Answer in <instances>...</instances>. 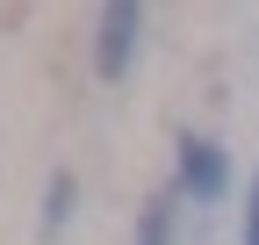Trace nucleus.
Wrapping results in <instances>:
<instances>
[{
	"label": "nucleus",
	"instance_id": "nucleus-1",
	"mask_svg": "<svg viewBox=\"0 0 259 245\" xmlns=\"http://www.w3.org/2000/svg\"><path fill=\"white\" fill-rule=\"evenodd\" d=\"M137 29H144V0H108L101 8V44H94V72L122 79L137 58Z\"/></svg>",
	"mask_w": 259,
	"mask_h": 245
},
{
	"label": "nucleus",
	"instance_id": "nucleus-3",
	"mask_svg": "<svg viewBox=\"0 0 259 245\" xmlns=\"http://www.w3.org/2000/svg\"><path fill=\"white\" fill-rule=\"evenodd\" d=\"M72 217V173H51V195H44V231H58Z\"/></svg>",
	"mask_w": 259,
	"mask_h": 245
},
{
	"label": "nucleus",
	"instance_id": "nucleus-5",
	"mask_svg": "<svg viewBox=\"0 0 259 245\" xmlns=\"http://www.w3.org/2000/svg\"><path fill=\"white\" fill-rule=\"evenodd\" d=\"M245 245H259V173H252V209H245Z\"/></svg>",
	"mask_w": 259,
	"mask_h": 245
},
{
	"label": "nucleus",
	"instance_id": "nucleus-4",
	"mask_svg": "<svg viewBox=\"0 0 259 245\" xmlns=\"http://www.w3.org/2000/svg\"><path fill=\"white\" fill-rule=\"evenodd\" d=\"M166 231H173V209H166V202H151V209H144V238H137V245H166Z\"/></svg>",
	"mask_w": 259,
	"mask_h": 245
},
{
	"label": "nucleus",
	"instance_id": "nucleus-2",
	"mask_svg": "<svg viewBox=\"0 0 259 245\" xmlns=\"http://www.w3.org/2000/svg\"><path fill=\"white\" fill-rule=\"evenodd\" d=\"M180 180H187L202 202L223 195V180H231V173H223V151H216L209 137H180Z\"/></svg>",
	"mask_w": 259,
	"mask_h": 245
}]
</instances>
